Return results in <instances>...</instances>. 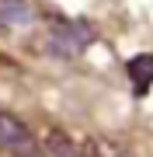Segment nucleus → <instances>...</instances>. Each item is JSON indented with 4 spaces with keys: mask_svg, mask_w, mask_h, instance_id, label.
I'll list each match as a JSON object with an SVG mask.
<instances>
[{
    "mask_svg": "<svg viewBox=\"0 0 153 157\" xmlns=\"http://www.w3.org/2000/svg\"><path fill=\"white\" fill-rule=\"evenodd\" d=\"M94 25L87 17H52L49 21V52L73 59L94 42Z\"/></svg>",
    "mask_w": 153,
    "mask_h": 157,
    "instance_id": "1",
    "label": "nucleus"
},
{
    "mask_svg": "<svg viewBox=\"0 0 153 157\" xmlns=\"http://www.w3.org/2000/svg\"><path fill=\"white\" fill-rule=\"evenodd\" d=\"M0 150H7L11 157H38L42 147H38V136L17 115L0 108Z\"/></svg>",
    "mask_w": 153,
    "mask_h": 157,
    "instance_id": "2",
    "label": "nucleus"
},
{
    "mask_svg": "<svg viewBox=\"0 0 153 157\" xmlns=\"http://www.w3.org/2000/svg\"><path fill=\"white\" fill-rule=\"evenodd\" d=\"M38 147H42V157H84V147L73 143L66 129H56V126H46L38 133Z\"/></svg>",
    "mask_w": 153,
    "mask_h": 157,
    "instance_id": "3",
    "label": "nucleus"
},
{
    "mask_svg": "<svg viewBox=\"0 0 153 157\" xmlns=\"http://www.w3.org/2000/svg\"><path fill=\"white\" fill-rule=\"evenodd\" d=\"M125 73H129V84H132V94L136 98L150 94V87H153V56L150 52L132 56L129 63H125Z\"/></svg>",
    "mask_w": 153,
    "mask_h": 157,
    "instance_id": "4",
    "label": "nucleus"
},
{
    "mask_svg": "<svg viewBox=\"0 0 153 157\" xmlns=\"http://www.w3.org/2000/svg\"><path fill=\"white\" fill-rule=\"evenodd\" d=\"M35 21V11L28 0H0V25L4 28H28Z\"/></svg>",
    "mask_w": 153,
    "mask_h": 157,
    "instance_id": "5",
    "label": "nucleus"
},
{
    "mask_svg": "<svg viewBox=\"0 0 153 157\" xmlns=\"http://www.w3.org/2000/svg\"><path fill=\"white\" fill-rule=\"evenodd\" d=\"M84 147V157H129V150L125 147H118L115 140H101V136H91V140H84L80 143Z\"/></svg>",
    "mask_w": 153,
    "mask_h": 157,
    "instance_id": "6",
    "label": "nucleus"
}]
</instances>
